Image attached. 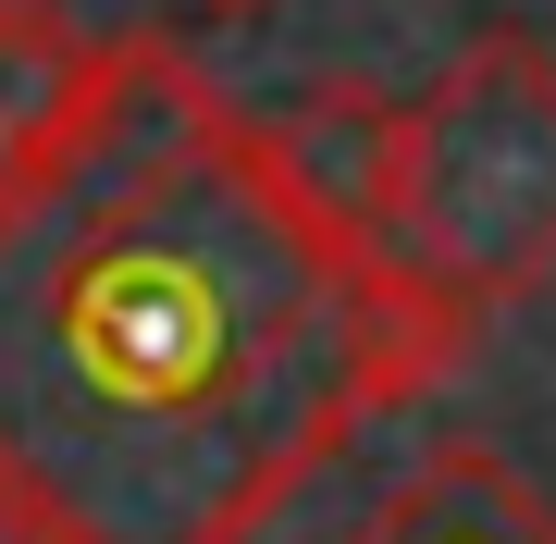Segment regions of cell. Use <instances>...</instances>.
<instances>
[{"instance_id": "cell-3", "label": "cell", "mask_w": 556, "mask_h": 544, "mask_svg": "<svg viewBox=\"0 0 556 544\" xmlns=\"http://www.w3.org/2000/svg\"><path fill=\"white\" fill-rule=\"evenodd\" d=\"M334 544H556V495L519 483L495 445H433V458L396 470Z\"/></svg>"}, {"instance_id": "cell-5", "label": "cell", "mask_w": 556, "mask_h": 544, "mask_svg": "<svg viewBox=\"0 0 556 544\" xmlns=\"http://www.w3.org/2000/svg\"><path fill=\"white\" fill-rule=\"evenodd\" d=\"M285 124V149H298V174L321 186V199H346V211H371V174H383V137H396V100L383 87H358V75H334V87H309L298 112H273Z\"/></svg>"}, {"instance_id": "cell-6", "label": "cell", "mask_w": 556, "mask_h": 544, "mask_svg": "<svg viewBox=\"0 0 556 544\" xmlns=\"http://www.w3.org/2000/svg\"><path fill=\"white\" fill-rule=\"evenodd\" d=\"M186 25H248V13H273V0H174Z\"/></svg>"}, {"instance_id": "cell-2", "label": "cell", "mask_w": 556, "mask_h": 544, "mask_svg": "<svg viewBox=\"0 0 556 544\" xmlns=\"http://www.w3.org/2000/svg\"><path fill=\"white\" fill-rule=\"evenodd\" d=\"M358 223L383 273L470 346L495 309L556 284V50L532 25H482L420 100H396Z\"/></svg>"}, {"instance_id": "cell-7", "label": "cell", "mask_w": 556, "mask_h": 544, "mask_svg": "<svg viewBox=\"0 0 556 544\" xmlns=\"http://www.w3.org/2000/svg\"><path fill=\"white\" fill-rule=\"evenodd\" d=\"M0 544H38V532H25V507H13V495H0Z\"/></svg>"}, {"instance_id": "cell-1", "label": "cell", "mask_w": 556, "mask_h": 544, "mask_svg": "<svg viewBox=\"0 0 556 544\" xmlns=\"http://www.w3.org/2000/svg\"><path fill=\"white\" fill-rule=\"evenodd\" d=\"M470 359L174 25L0 174V495L38 544H260Z\"/></svg>"}, {"instance_id": "cell-4", "label": "cell", "mask_w": 556, "mask_h": 544, "mask_svg": "<svg viewBox=\"0 0 556 544\" xmlns=\"http://www.w3.org/2000/svg\"><path fill=\"white\" fill-rule=\"evenodd\" d=\"M87 62H100V25H75L62 0H0V174L75 112Z\"/></svg>"}]
</instances>
